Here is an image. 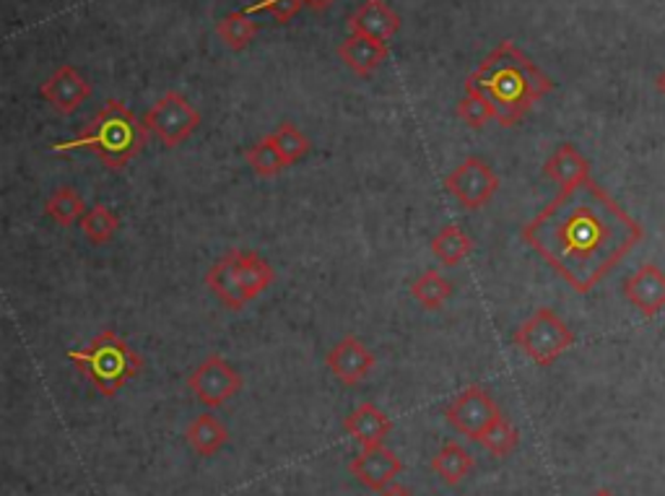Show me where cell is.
Masks as SVG:
<instances>
[{
    "instance_id": "cell-1",
    "label": "cell",
    "mask_w": 665,
    "mask_h": 496,
    "mask_svg": "<svg viewBox=\"0 0 665 496\" xmlns=\"http://www.w3.org/2000/svg\"><path fill=\"white\" fill-rule=\"evenodd\" d=\"M642 237L640 221L631 219L593 177L564 187L523 226L525 245L577 294L593 292Z\"/></svg>"
},
{
    "instance_id": "cell-2",
    "label": "cell",
    "mask_w": 665,
    "mask_h": 496,
    "mask_svg": "<svg viewBox=\"0 0 665 496\" xmlns=\"http://www.w3.org/2000/svg\"><path fill=\"white\" fill-rule=\"evenodd\" d=\"M551 91L554 82L510 39L499 42L465 78V94L484 99L502 127H515Z\"/></svg>"
},
{
    "instance_id": "cell-3",
    "label": "cell",
    "mask_w": 665,
    "mask_h": 496,
    "mask_svg": "<svg viewBox=\"0 0 665 496\" xmlns=\"http://www.w3.org/2000/svg\"><path fill=\"white\" fill-rule=\"evenodd\" d=\"M146 138H149V131H146V125L136 117V112H133L130 107H125L120 99H110V102L91 117V123L86 125L81 136L65 140V144L60 140L52 149H86L97 153V159L108 166V170L117 172L141 153Z\"/></svg>"
},
{
    "instance_id": "cell-4",
    "label": "cell",
    "mask_w": 665,
    "mask_h": 496,
    "mask_svg": "<svg viewBox=\"0 0 665 496\" xmlns=\"http://www.w3.org/2000/svg\"><path fill=\"white\" fill-rule=\"evenodd\" d=\"M65 357L108 398H115L143 370V359L110 327L99 333L86 348H73Z\"/></svg>"
},
{
    "instance_id": "cell-5",
    "label": "cell",
    "mask_w": 665,
    "mask_h": 496,
    "mask_svg": "<svg viewBox=\"0 0 665 496\" xmlns=\"http://www.w3.org/2000/svg\"><path fill=\"white\" fill-rule=\"evenodd\" d=\"M572 344H575V333H572L569 325L564 323L554 310H549V307L536 310L515 331V346L520 348L530 361H536L538 367L554 364Z\"/></svg>"
},
{
    "instance_id": "cell-6",
    "label": "cell",
    "mask_w": 665,
    "mask_h": 496,
    "mask_svg": "<svg viewBox=\"0 0 665 496\" xmlns=\"http://www.w3.org/2000/svg\"><path fill=\"white\" fill-rule=\"evenodd\" d=\"M146 131L154 136L166 149H177L188 140L201 125V115L183 94L166 91L159 102L151 107L143 120Z\"/></svg>"
},
{
    "instance_id": "cell-7",
    "label": "cell",
    "mask_w": 665,
    "mask_h": 496,
    "mask_svg": "<svg viewBox=\"0 0 665 496\" xmlns=\"http://www.w3.org/2000/svg\"><path fill=\"white\" fill-rule=\"evenodd\" d=\"M444 187L452 198L468 211H478L494 198L499 190V177L481 157H465L444 179Z\"/></svg>"
},
{
    "instance_id": "cell-8",
    "label": "cell",
    "mask_w": 665,
    "mask_h": 496,
    "mask_svg": "<svg viewBox=\"0 0 665 496\" xmlns=\"http://www.w3.org/2000/svg\"><path fill=\"white\" fill-rule=\"evenodd\" d=\"M188 387L192 395H196L198 404L205 408H218L242 390V374H239L222 354H211L209 359L201 361V364L192 370L188 377Z\"/></svg>"
},
{
    "instance_id": "cell-9",
    "label": "cell",
    "mask_w": 665,
    "mask_h": 496,
    "mask_svg": "<svg viewBox=\"0 0 665 496\" xmlns=\"http://www.w3.org/2000/svg\"><path fill=\"white\" fill-rule=\"evenodd\" d=\"M499 416L502 413H499L491 395L478 385L465 387V390L444 408V419H448V424L455 429V432H461L463 437L474 442H478V437L487 432V426L494 419H499Z\"/></svg>"
},
{
    "instance_id": "cell-10",
    "label": "cell",
    "mask_w": 665,
    "mask_h": 496,
    "mask_svg": "<svg viewBox=\"0 0 665 496\" xmlns=\"http://www.w3.org/2000/svg\"><path fill=\"white\" fill-rule=\"evenodd\" d=\"M325 364L332 372V377L341 380L343 385H359L369 377V372L375 370V354L369 351L356 335H346L343 340H338L336 346L330 348L328 357H325Z\"/></svg>"
},
{
    "instance_id": "cell-11",
    "label": "cell",
    "mask_w": 665,
    "mask_h": 496,
    "mask_svg": "<svg viewBox=\"0 0 665 496\" xmlns=\"http://www.w3.org/2000/svg\"><path fill=\"white\" fill-rule=\"evenodd\" d=\"M349 471L354 473V479L362 481L364 486L372 488V492H385V488L403 473V460L396 458V452L388 450L385 445L364 447V450L351 460Z\"/></svg>"
},
{
    "instance_id": "cell-12",
    "label": "cell",
    "mask_w": 665,
    "mask_h": 496,
    "mask_svg": "<svg viewBox=\"0 0 665 496\" xmlns=\"http://www.w3.org/2000/svg\"><path fill=\"white\" fill-rule=\"evenodd\" d=\"M50 107L60 115H73L91 97V84L73 65H60L39 89Z\"/></svg>"
},
{
    "instance_id": "cell-13",
    "label": "cell",
    "mask_w": 665,
    "mask_h": 496,
    "mask_svg": "<svg viewBox=\"0 0 665 496\" xmlns=\"http://www.w3.org/2000/svg\"><path fill=\"white\" fill-rule=\"evenodd\" d=\"M624 297L644 318H653L665 307V273L653 263H644L635 276L624 281Z\"/></svg>"
},
{
    "instance_id": "cell-14",
    "label": "cell",
    "mask_w": 665,
    "mask_h": 496,
    "mask_svg": "<svg viewBox=\"0 0 665 496\" xmlns=\"http://www.w3.org/2000/svg\"><path fill=\"white\" fill-rule=\"evenodd\" d=\"M349 32L388 45L401 32V16L385 0H367L349 16Z\"/></svg>"
},
{
    "instance_id": "cell-15",
    "label": "cell",
    "mask_w": 665,
    "mask_h": 496,
    "mask_svg": "<svg viewBox=\"0 0 665 496\" xmlns=\"http://www.w3.org/2000/svg\"><path fill=\"white\" fill-rule=\"evenodd\" d=\"M343 429L346 434H349L351 439H356L364 450V447L385 445V439H388L392 429V421L388 419V413L380 411L375 404H362L346 416Z\"/></svg>"
},
{
    "instance_id": "cell-16",
    "label": "cell",
    "mask_w": 665,
    "mask_h": 496,
    "mask_svg": "<svg viewBox=\"0 0 665 496\" xmlns=\"http://www.w3.org/2000/svg\"><path fill=\"white\" fill-rule=\"evenodd\" d=\"M338 55H341L346 69L354 71L356 76L367 78L388 60V45L364 35H349L338 45Z\"/></svg>"
},
{
    "instance_id": "cell-17",
    "label": "cell",
    "mask_w": 665,
    "mask_h": 496,
    "mask_svg": "<svg viewBox=\"0 0 665 496\" xmlns=\"http://www.w3.org/2000/svg\"><path fill=\"white\" fill-rule=\"evenodd\" d=\"M205 284H209V289L214 292L218 301H222L224 307H229V310H242V307L248 305V297H244L237 276V250H229L218 263L211 265Z\"/></svg>"
},
{
    "instance_id": "cell-18",
    "label": "cell",
    "mask_w": 665,
    "mask_h": 496,
    "mask_svg": "<svg viewBox=\"0 0 665 496\" xmlns=\"http://www.w3.org/2000/svg\"><path fill=\"white\" fill-rule=\"evenodd\" d=\"M543 174L562 187H572L590 177V164L572 144H562L543 164Z\"/></svg>"
},
{
    "instance_id": "cell-19",
    "label": "cell",
    "mask_w": 665,
    "mask_h": 496,
    "mask_svg": "<svg viewBox=\"0 0 665 496\" xmlns=\"http://www.w3.org/2000/svg\"><path fill=\"white\" fill-rule=\"evenodd\" d=\"M237 276H239V286H242L244 297L248 301L258 299L261 294L268 289L271 284H274L276 273L271 263H265L258 252H248V250H237Z\"/></svg>"
},
{
    "instance_id": "cell-20",
    "label": "cell",
    "mask_w": 665,
    "mask_h": 496,
    "mask_svg": "<svg viewBox=\"0 0 665 496\" xmlns=\"http://www.w3.org/2000/svg\"><path fill=\"white\" fill-rule=\"evenodd\" d=\"M185 439H188V445L196 450V455H201V458H211V455H216L226 445V442H229V432H226V426L216 419V416L201 413V416H196V421L188 426Z\"/></svg>"
},
{
    "instance_id": "cell-21",
    "label": "cell",
    "mask_w": 665,
    "mask_h": 496,
    "mask_svg": "<svg viewBox=\"0 0 665 496\" xmlns=\"http://www.w3.org/2000/svg\"><path fill=\"white\" fill-rule=\"evenodd\" d=\"M431 471L440 475L444 484L455 486L474 471V455L465 450L463 445H457V442H444L440 452L431 458Z\"/></svg>"
},
{
    "instance_id": "cell-22",
    "label": "cell",
    "mask_w": 665,
    "mask_h": 496,
    "mask_svg": "<svg viewBox=\"0 0 665 496\" xmlns=\"http://www.w3.org/2000/svg\"><path fill=\"white\" fill-rule=\"evenodd\" d=\"M470 250H474V243H470V237L461 226H444V230L431 239V255L448 268L461 265L470 255Z\"/></svg>"
},
{
    "instance_id": "cell-23",
    "label": "cell",
    "mask_w": 665,
    "mask_h": 496,
    "mask_svg": "<svg viewBox=\"0 0 665 496\" xmlns=\"http://www.w3.org/2000/svg\"><path fill=\"white\" fill-rule=\"evenodd\" d=\"M89 211L84 203V198L78 196L73 187H58L52 196L45 200V216L55 221L58 226H71L78 219H84V213Z\"/></svg>"
},
{
    "instance_id": "cell-24",
    "label": "cell",
    "mask_w": 665,
    "mask_h": 496,
    "mask_svg": "<svg viewBox=\"0 0 665 496\" xmlns=\"http://www.w3.org/2000/svg\"><path fill=\"white\" fill-rule=\"evenodd\" d=\"M216 35L222 37V42L229 47V50H244L252 39L258 35V22H252V16L248 11H237L224 16L222 22L216 24Z\"/></svg>"
},
{
    "instance_id": "cell-25",
    "label": "cell",
    "mask_w": 665,
    "mask_h": 496,
    "mask_svg": "<svg viewBox=\"0 0 665 496\" xmlns=\"http://www.w3.org/2000/svg\"><path fill=\"white\" fill-rule=\"evenodd\" d=\"M81 230H84L86 239H89L91 245H97V247L108 245V243H112V237H115L117 230H120V219H117V213L112 211V208L97 203L84 213Z\"/></svg>"
},
{
    "instance_id": "cell-26",
    "label": "cell",
    "mask_w": 665,
    "mask_h": 496,
    "mask_svg": "<svg viewBox=\"0 0 665 496\" xmlns=\"http://www.w3.org/2000/svg\"><path fill=\"white\" fill-rule=\"evenodd\" d=\"M411 297H414L424 310H440L444 301L452 297V284L442 276V273L427 271L414 281V286H411Z\"/></svg>"
},
{
    "instance_id": "cell-27",
    "label": "cell",
    "mask_w": 665,
    "mask_h": 496,
    "mask_svg": "<svg viewBox=\"0 0 665 496\" xmlns=\"http://www.w3.org/2000/svg\"><path fill=\"white\" fill-rule=\"evenodd\" d=\"M478 442H481L494 458H507V455L515 452L517 445H520V434H517V429L512 426L504 416H499V419H494L487 426V432L478 437Z\"/></svg>"
},
{
    "instance_id": "cell-28",
    "label": "cell",
    "mask_w": 665,
    "mask_h": 496,
    "mask_svg": "<svg viewBox=\"0 0 665 496\" xmlns=\"http://www.w3.org/2000/svg\"><path fill=\"white\" fill-rule=\"evenodd\" d=\"M271 140H274V146H276L278 151H281L284 162L289 164V166L297 164V162H302V159L308 157L310 149H312L310 138L304 136V133L299 131L294 123H281V125H278L276 131L271 133Z\"/></svg>"
},
{
    "instance_id": "cell-29",
    "label": "cell",
    "mask_w": 665,
    "mask_h": 496,
    "mask_svg": "<svg viewBox=\"0 0 665 496\" xmlns=\"http://www.w3.org/2000/svg\"><path fill=\"white\" fill-rule=\"evenodd\" d=\"M248 164L252 166V172H255L258 177H265V179L278 177V174H281L286 166H289V164L284 162L281 151L276 149L274 140H271V136H265V138L258 140L255 146H250Z\"/></svg>"
},
{
    "instance_id": "cell-30",
    "label": "cell",
    "mask_w": 665,
    "mask_h": 496,
    "mask_svg": "<svg viewBox=\"0 0 665 496\" xmlns=\"http://www.w3.org/2000/svg\"><path fill=\"white\" fill-rule=\"evenodd\" d=\"M457 117H461L463 123H468L470 127H476V131H481V127H487L489 120H494L489 104L484 102V99L474 97V94H465L461 102H457Z\"/></svg>"
},
{
    "instance_id": "cell-31",
    "label": "cell",
    "mask_w": 665,
    "mask_h": 496,
    "mask_svg": "<svg viewBox=\"0 0 665 496\" xmlns=\"http://www.w3.org/2000/svg\"><path fill=\"white\" fill-rule=\"evenodd\" d=\"M302 5H304V0H261V3L250 5V9H244V11H248L250 16L258 11H268L278 24H289L291 18L302 11Z\"/></svg>"
},
{
    "instance_id": "cell-32",
    "label": "cell",
    "mask_w": 665,
    "mask_h": 496,
    "mask_svg": "<svg viewBox=\"0 0 665 496\" xmlns=\"http://www.w3.org/2000/svg\"><path fill=\"white\" fill-rule=\"evenodd\" d=\"M380 496H414V494H411L409 488L401 486V484H390L388 488H385V492H380Z\"/></svg>"
},
{
    "instance_id": "cell-33",
    "label": "cell",
    "mask_w": 665,
    "mask_h": 496,
    "mask_svg": "<svg viewBox=\"0 0 665 496\" xmlns=\"http://www.w3.org/2000/svg\"><path fill=\"white\" fill-rule=\"evenodd\" d=\"M330 3H332V0H304V5H308V9H312V11L328 9Z\"/></svg>"
},
{
    "instance_id": "cell-34",
    "label": "cell",
    "mask_w": 665,
    "mask_h": 496,
    "mask_svg": "<svg viewBox=\"0 0 665 496\" xmlns=\"http://www.w3.org/2000/svg\"><path fill=\"white\" fill-rule=\"evenodd\" d=\"M655 86H657V91H661V94H663V97H665V71L661 73V76H657V82H655Z\"/></svg>"
},
{
    "instance_id": "cell-35",
    "label": "cell",
    "mask_w": 665,
    "mask_h": 496,
    "mask_svg": "<svg viewBox=\"0 0 665 496\" xmlns=\"http://www.w3.org/2000/svg\"><path fill=\"white\" fill-rule=\"evenodd\" d=\"M590 496H616V494L608 492V488H598V492H593Z\"/></svg>"
}]
</instances>
